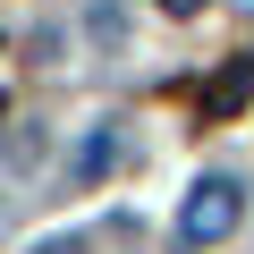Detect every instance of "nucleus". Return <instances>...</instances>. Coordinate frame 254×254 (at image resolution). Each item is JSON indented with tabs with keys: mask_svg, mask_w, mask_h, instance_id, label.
<instances>
[{
	"mask_svg": "<svg viewBox=\"0 0 254 254\" xmlns=\"http://www.w3.org/2000/svg\"><path fill=\"white\" fill-rule=\"evenodd\" d=\"M246 93H254V60H229V68L203 85V119H237V110H246Z\"/></svg>",
	"mask_w": 254,
	"mask_h": 254,
	"instance_id": "nucleus-2",
	"label": "nucleus"
},
{
	"mask_svg": "<svg viewBox=\"0 0 254 254\" xmlns=\"http://www.w3.org/2000/svg\"><path fill=\"white\" fill-rule=\"evenodd\" d=\"M43 254H76V246H43Z\"/></svg>",
	"mask_w": 254,
	"mask_h": 254,
	"instance_id": "nucleus-6",
	"label": "nucleus"
},
{
	"mask_svg": "<svg viewBox=\"0 0 254 254\" xmlns=\"http://www.w3.org/2000/svg\"><path fill=\"white\" fill-rule=\"evenodd\" d=\"M161 9H170V17H187V9H203V0H161Z\"/></svg>",
	"mask_w": 254,
	"mask_h": 254,
	"instance_id": "nucleus-5",
	"label": "nucleus"
},
{
	"mask_svg": "<svg viewBox=\"0 0 254 254\" xmlns=\"http://www.w3.org/2000/svg\"><path fill=\"white\" fill-rule=\"evenodd\" d=\"M110 161H119V136H110V127H85V144H76V161H68V187H102Z\"/></svg>",
	"mask_w": 254,
	"mask_h": 254,
	"instance_id": "nucleus-3",
	"label": "nucleus"
},
{
	"mask_svg": "<svg viewBox=\"0 0 254 254\" xmlns=\"http://www.w3.org/2000/svg\"><path fill=\"white\" fill-rule=\"evenodd\" d=\"M93 34H102V43H119V0H93Z\"/></svg>",
	"mask_w": 254,
	"mask_h": 254,
	"instance_id": "nucleus-4",
	"label": "nucleus"
},
{
	"mask_svg": "<svg viewBox=\"0 0 254 254\" xmlns=\"http://www.w3.org/2000/svg\"><path fill=\"white\" fill-rule=\"evenodd\" d=\"M237 212H246V187H237L229 170L195 178V187H187V203H178V246H220V237L237 229Z\"/></svg>",
	"mask_w": 254,
	"mask_h": 254,
	"instance_id": "nucleus-1",
	"label": "nucleus"
}]
</instances>
